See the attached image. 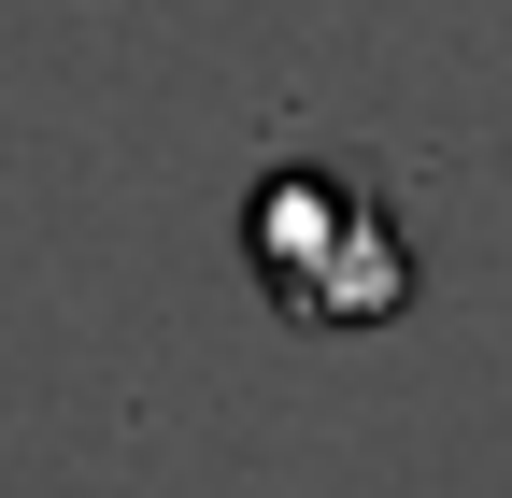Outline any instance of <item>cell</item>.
I'll return each mask as SVG.
<instances>
[{
    "label": "cell",
    "mask_w": 512,
    "mask_h": 498,
    "mask_svg": "<svg viewBox=\"0 0 512 498\" xmlns=\"http://www.w3.org/2000/svg\"><path fill=\"white\" fill-rule=\"evenodd\" d=\"M242 257L271 285V314H299V328H384L413 299V228L356 157H285L242 200Z\"/></svg>",
    "instance_id": "6da1fadb"
}]
</instances>
